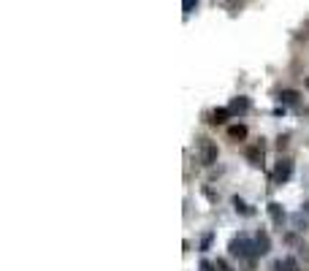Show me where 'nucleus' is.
<instances>
[{
	"instance_id": "nucleus-8",
	"label": "nucleus",
	"mask_w": 309,
	"mask_h": 271,
	"mask_svg": "<svg viewBox=\"0 0 309 271\" xmlns=\"http://www.w3.org/2000/svg\"><path fill=\"white\" fill-rule=\"evenodd\" d=\"M228 109H231V114H244V111H250V100L239 95V98L231 100V106H228Z\"/></svg>"
},
{
	"instance_id": "nucleus-13",
	"label": "nucleus",
	"mask_w": 309,
	"mask_h": 271,
	"mask_svg": "<svg viewBox=\"0 0 309 271\" xmlns=\"http://www.w3.org/2000/svg\"><path fill=\"white\" fill-rule=\"evenodd\" d=\"M195 3H198V0H185V3H182V9H185V14H190V11H193V9H195Z\"/></svg>"
},
{
	"instance_id": "nucleus-2",
	"label": "nucleus",
	"mask_w": 309,
	"mask_h": 271,
	"mask_svg": "<svg viewBox=\"0 0 309 271\" xmlns=\"http://www.w3.org/2000/svg\"><path fill=\"white\" fill-rule=\"evenodd\" d=\"M198 160H201V165H215L217 163V144L212 139L198 141Z\"/></svg>"
},
{
	"instance_id": "nucleus-15",
	"label": "nucleus",
	"mask_w": 309,
	"mask_h": 271,
	"mask_svg": "<svg viewBox=\"0 0 309 271\" xmlns=\"http://www.w3.org/2000/svg\"><path fill=\"white\" fill-rule=\"evenodd\" d=\"M282 147H288V136H280V139H277V149H282Z\"/></svg>"
},
{
	"instance_id": "nucleus-6",
	"label": "nucleus",
	"mask_w": 309,
	"mask_h": 271,
	"mask_svg": "<svg viewBox=\"0 0 309 271\" xmlns=\"http://www.w3.org/2000/svg\"><path fill=\"white\" fill-rule=\"evenodd\" d=\"M274 271H298V260L296 258H280L274 263Z\"/></svg>"
},
{
	"instance_id": "nucleus-4",
	"label": "nucleus",
	"mask_w": 309,
	"mask_h": 271,
	"mask_svg": "<svg viewBox=\"0 0 309 271\" xmlns=\"http://www.w3.org/2000/svg\"><path fill=\"white\" fill-rule=\"evenodd\" d=\"M244 155H247V160H250L252 165H263V144L247 147V149H244Z\"/></svg>"
},
{
	"instance_id": "nucleus-9",
	"label": "nucleus",
	"mask_w": 309,
	"mask_h": 271,
	"mask_svg": "<svg viewBox=\"0 0 309 271\" xmlns=\"http://www.w3.org/2000/svg\"><path fill=\"white\" fill-rule=\"evenodd\" d=\"M228 117H231V109H215V111H212V119H209V122H212V125H225Z\"/></svg>"
},
{
	"instance_id": "nucleus-18",
	"label": "nucleus",
	"mask_w": 309,
	"mask_h": 271,
	"mask_svg": "<svg viewBox=\"0 0 309 271\" xmlns=\"http://www.w3.org/2000/svg\"><path fill=\"white\" fill-rule=\"evenodd\" d=\"M306 87H309V79H306Z\"/></svg>"
},
{
	"instance_id": "nucleus-3",
	"label": "nucleus",
	"mask_w": 309,
	"mask_h": 271,
	"mask_svg": "<svg viewBox=\"0 0 309 271\" xmlns=\"http://www.w3.org/2000/svg\"><path fill=\"white\" fill-rule=\"evenodd\" d=\"M293 177V160H288V157H280L274 165V174H271V179L277 182V185H285Z\"/></svg>"
},
{
	"instance_id": "nucleus-17",
	"label": "nucleus",
	"mask_w": 309,
	"mask_h": 271,
	"mask_svg": "<svg viewBox=\"0 0 309 271\" xmlns=\"http://www.w3.org/2000/svg\"><path fill=\"white\" fill-rule=\"evenodd\" d=\"M304 212H306V214H309V201H306V204H304Z\"/></svg>"
},
{
	"instance_id": "nucleus-5",
	"label": "nucleus",
	"mask_w": 309,
	"mask_h": 271,
	"mask_svg": "<svg viewBox=\"0 0 309 271\" xmlns=\"http://www.w3.org/2000/svg\"><path fill=\"white\" fill-rule=\"evenodd\" d=\"M268 250H271V239H268L266 230H260V233L255 236V252L258 255H266Z\"/></svg>"
},
{
	"instance_id": "nucleus-16",
	"label": "nucleus",
	"mask_w": 309,
	"mask_h": 271,
	"mask_svg": "<svg viewBox=\"0 0 309 271\" xmlns=\"http://www.w3.org/2000/svg\"><path fill=\"white\" fill-rule=\"evenodd\" d=\"M217 268H220V271H233V268H231V266H228V263H225V260H217Z\"/></svg>"
},
{
	"instance_id": "nucleus-1",
	"label": "nucleus",
	"mask_w": 309,
	"mask_h": 271,
	"mask_svg": "<svg viewBox=\"0 0 309 271\" xmlns=\"http://www.w3.org/2000/svg\"><path fill=\"white\" fill-rule=\"evenodd\" d=\"M231 255L233 258H252V255H258L255 252V242H250L247 236H236V239H231Z\"/></svg>"
},
{
	"instance_id": "nucleus-10",
	"label": "nucleus",
	"mask_w": 309,
	"mask_h": 271,
	"mask_svg": "<svg viewBox=\"0 0 309 271\" xmlns=\"http://www.w3.org/2000/svg\"><path fill=\"white\" fill-rule=\"evenodd\" d=\"M228 136H231L233 141L247 139V125H231V127H228Z\"/></svg>"
},
{
	"instance_id": "nucleus-12",
	"label": "nucleus",
	"mask_w": 309,
	"mask_h": 271,
	"mask_svg": "<svg viewBox=\"0 0 309 271\" xmlns=\"http://www.w3.org/2000/svg\"><path fill=\"white\" fill-rule=\"evenodd\" d=\"M280 100H282V103H296V100H298V92H296V90H285V92L280 95Z\"/></svg>"
},
{
	"instance_id": "nucleus-7",
	"label": "nucleus",
	"mask_w": 309,
	"mask_h": 271,
	"mask_svg": "<svg viewBox=\"0 0 309 271\" xmlns=\"http://www.w3.org/2000/svg\"><path fill=\"white\" fill-rule=\"evenodd\" d=\"M268 217H271L274 225H282V222H285V209L280 204H268Z\"/></svg>"
},
{
	"instance_id": "nucleus-14",
	"label": "nucleus",
	"mask_w": 309,
	"mask_h": 271,
	"mask_svg": "<svg viewBox=\"0 0 309 271\" xmlns=\"http://www.w3.org/2000/svg\"><path fill=\"white\" fill-rule=\"evenodd\" d=\"M201 271H217V266H212L209 260H201Z\"/></svg>"
},
{
	"instance_id": "nucleus-11",
	"label": "nucleus",
	"mask_w": 309,
	"mask_h": 271,
	"mask_svg": "<svg viewBox=\"0 0 309 271\" xmlns=\"http://www.w3.org/2000/svg\"><path fill=\"white\" fill-rule=\"evenodd\" d=\"M231 204H233V209L239 212V214H244V217H250V214H252V209H250V206H247V204L242 201L239 195H233V201H231Z\"/></svg>"
}]
</instances>
